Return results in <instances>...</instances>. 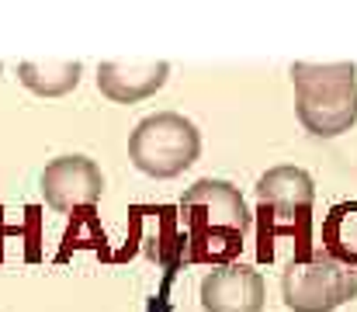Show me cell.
Segmentation results:
<instances>
[{"instance_id": "cell-1", "label": "cell", "mask_w": 357, "mask_h": 312, "mask_svg": "<svg viewBox=\"0 0 357 312\" xmlns=\"http://www.w3.org/2000/svg\"><path fill=\"white\" fill-rule=\"evenodd\" d=\"M295 111L309 135L337 139L357 121V66L354 63H295Z\"/></svg>"}, {"instance_id": "cell-2", "label": "cell", "mask_w": 357, "mask_h": 312, "mask_svg": "<svg viewBox=\"0 0 357 312\" xmlns=\"http://www.w3.org/2000/svg\"><path fill=\"white\" fill-rule=\"evenodd\" d=\"M202 156V132L177 111H156L142 118L128 135V160L149 177H177Z\"/></svg>"}, {"instance_id": "cell-3", "label": "cell", "mask_w": 357, "mask_h": 312, "mask_svg": "<svg viewBox=\"0 0 357 312\" xmlns=\"http://www.w3.org/2000/svg\"><path fill=\"white\" fill-rule=\"evenodd\" d=\"M281 299L291 312H333L357 299V267L323 250L291 260L281 274Z\"/></svg>"}, {"instance_id": "cell-4", "label": "cell", "mask_w": 357, "mask_h": 312, "mask_svg": "<svg viewBox=\"0 0 357 312\" xmlns=\"http://www.w3.org/2000/svg\"><path fill=\"white\" fill-rule=\"evenodd\" d=\"M316 198V184L302 167H274L257 181V215H260V260H274V236L305 225Z\"/></svg>"}, {"instance_id": "cell-5", "label": "cell", "mask_w": 357, "mask_h": 312, "mask_svg": "<svg viewBox=\"0 0 357 312\" xmlns=\"http://www.w3.org/2000/svg\"><path fill=\"white\" fill-rule=\"evenodd\" d=\"M177 211H181L184 232H239L243 236L253 222L239 188H233L229 181H215V177L191 184L181 195Z\"/></svg>"}, {"instance_id": "cell-6", "label": "cell", "mask_w": 357, "mask_h": 312, "mask_svg": "<svg viewBox=\"0 0 357 312\" xmlns=\"http://www.w3.org/2000/svg\"><path fill=\"white\" fill-rule=\"evenodd\" d=\"M105 195V174L91 156H59L42 170V198L56 211L94 208Z\"/></svg>"}, {"instance_id": "cell-7", "label": "cell", "mask_w": 357, "mask_h": 312, "mask_svg": "<svg viewBox=\"0 0 357 312\" xmlns=\"http://www.w3.org/2000/svg\"><path fill=\"white\" fill-rule=\"evenodd\" d=\"M264 278L246 264H226L205 274L202 309L205 312H260L264 309Z\"/></svg>"}, {"instance_id": "cell-8", "label": "cell", "mask_w": 357, "mask_h": 312, "mask_svg": "<svg viewBox=\"0 0 357 312\" xmlns=\"http://www.w3.org/2000/svg\"><path fill=\"white\" fill-rule=\"evenodd\" d=\"M132 243L149 260L177 267L184 260V225L181 215L167 205H142L132 211Z\"/></svg>"}, {"instance_id": "cell-9", "label": "cell", "mask_w": 357, "mask_h": 312, "mask_svg": "<svg viewBox=\"0 0 357 312\" xmlns=\"http://www.w3.org/2000/svg\"><path fill=\"white\" fill-rule=\"evenodd\" d=\"M170 77L167 63H101L98 87L105 98L119 104H135L156 94Z\"/></svg>"}, {"instance_id": "cell-10", "label": "cell", "mask_w": 357, "mask_h": 312, "mask_svg": "<svg viewBox=\"0 0 357 312\" xmlns=\"http://www.w3.org/2000/svg\"><path fill=\"white\" fill-rule=\"evenodd\" d=\"M323 253L357 267V202H337L323 218Z\"/></svg>"}, {"instance_id": "cell-11", "label": "cell", "mask_w": 357, "mask_h": 312, "mask_svg": "<svg viewBox=\"0 0 357 312\" xmlns=\"http://www.w3.org/2000/svg\"><path fill=\"white\" fill-rule=\"evenodd\" d=\"M17 77L31 94L59 98V94H70L80 84V63H21Z\"/></svg>"}, {"instance_id": "cell-12", "label": "cell", "mask_w": 357, "mask_h": 312, "mask_svg": "<svg viewBox=\"0 0 357 312\" xmlns=\"http://www.w3.org/2000/svg\"><path fill=\"white\" fill-rule=\"evenodd\" d=\"M70 250H94V253H108V239H105V229H101V218L94 208H77L73 218H70V229L63 236V250H59V260L70 257Z\"/></svg>"}]
</instances>
